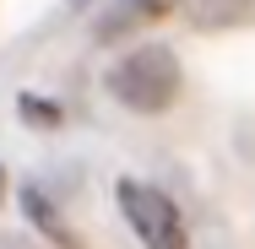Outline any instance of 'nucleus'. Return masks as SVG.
<instances>
[{"label": "nucleus", "mask_w": 255, "mask_h": 249, "mask_svg": "<svg viewBox=\"0 0 255 249\" xmlns=\"http://www.w3.org/2000/svg\"><path fill=\"white\" fill-rule=\"evenodd\" d=\"M109 92L125 108H136V114H163L179 98V60H174V49H163V44L130 49L109 71Z\"/></svg>", "instance_id": "obj_1"}, {"label": "nucleus", "mask_w": 255, "mask_h": 249, "mask_svg": "<svg viewBox=\"0 0 255 249\" xmlns=\"http://www.w3.org/2000/svg\"><path fill=\"white\" fill-rule=\"evenodd\" d=\"M120 211H125V222L136 228V239L147 249H190L185 217H179V206L163 195V190L136 184V179H120Z\"/></svg>", "instance_id": "obj_2"}, {"label": "nucleus", "mask_w": 255, "mask_h": 249, "mask_svg": "<svg viewBox=\"0 0 255 249\" xmlns=\"http://www.w3.org/2000/svg\"><path fill=\"white\" fill-rule=\"evenodd\" d=\"M168 11H179V0H120V11L103 22V33H120V27H136V22H163Z\"/></svg>", "instance_id": "obj_3"}, {"label": "nucleus", "mask_w": 255, "mask_h": 249, "mask_svg": "<svg viewBox=\"0 0 255 249\" xmlns=\"http://www.w3.org/2000/svg\"><path fill=\"white\" fill-rule=\"evenodd\" d=\"M22 206H27V217H33V222H38V228H44V233H49L54 244H65V249H76L71 244V233H65V228H60V217H54V206L44 195H38V190H27V195H22Z\"/></svg>", "instance_id": "obj_4"}, {"label": "nucleus", "mask_w": 255, "mask_h": 249, "mask_svg": "<svg viewBox=\"0 0 255 249\" xmlns=\"http://www.w3.org/2000/svg\"><path fill=\"white\" fill-rule=\"evenodd\" d=\"M255 0H196V22L201 27H217V22H239Z\"/></svg>", "instance_id": "obj_5"}, {"label": "nucleus", "mask_w": 255, "mask_h": 249, "mask_svg": "<svg viewBox=\"0 0 255 249\" xmlns=\"http://www.w3.org/2000/svg\"><path fill=\"white\" fill-rule=\"evenodd\" d=\"M22 114H27V119H44V125H54V119H60L49 103H33V98H22Z\"/></svg>", "instance_id": "obj_6"}, {"label": "nucleus", "mask_w": 255, "mask_h": 249, "mask_svg": "<svg viewBox=\"0 0 255 249\" xmlns=\"http://www.w3.org/2000/svg\"><path fill=\"white\" fill-rule=\"evenodd\" d=\"M0 195H5V173H0Z\"/></svg>", "instance_id": "obj_7"}]
</instances>
